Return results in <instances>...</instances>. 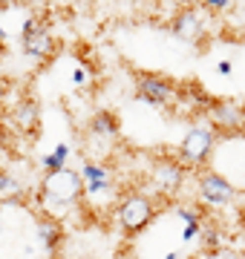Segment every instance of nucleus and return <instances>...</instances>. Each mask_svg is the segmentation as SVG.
<instances>
[{"label":"nucleus","instance_id":"39448f33","mask_svg":"<svg viewBox=\"0 0 245 259\" xmlns=\"http://www.w3.org/2000/svg\"><path fill=\"white\" fill-rule=\"evenodd\" d=\"M81 179H84V204H113L115 207V202L124 193L118 190L115 173L101 161H84Z\"/></svg>","mask_w":245,"mask_h":259},{"label":"nucleus","instance_id":"393cba45","mask_svg":"<svg viewBox=\"0 0 245 259\" xmlns=\"http://www.w3.org/2000/svg\"><path fill=\"white\" fill-rule=\"evenodd\" d=\"M242 112H245V98H242Z\"/></svg>","mask_w":245,"mask_h":259},{"label":"nucleus","instance_id":"aec40b11","mask_svg":"<svg viewBox=\"0 0 245 259\" xmlns=\"http://www.w3.org/2000/svg\"><path fill=\"white\" fill-rule=\"evenodd\" d=\"M217 72H219V75H225V78H228V75L234 72V64H231V61L225 58V61H219V64H217Z\"/></svg>","mask_w":245,"mask_h":259},{"label":"nucleus","instance_id":"423d86ee","mask_svg":"<svg viewBox=\"0 0 245 259\" xmlns=\"http://www.w3.org/2000/svg\"><path fill=\"white\" fill-rule=\"evenodd\" d=\"M188 164H182L179 158H156L147 170V185L161 202H173L182 193V187L188 182Z\"/></svg>","mask_w":245,"mask_h":259},{"label":"nucleus","instance_id":"ddd939ff","mask_svg":"<svg viewBox=\"0 0 245 259\" xmlns=\"http://www.w3.org/2000/svg\"><path fill=\"white\" fill-rule=\"evenodd\" d=\"M35 236H38V242L44 245V250L58 253V248H61V245H64V239H66L64 222H61V219H55V216L38 213V216H35Z\"/></svg>","mask_w":245,"mask_h":259},{"label":"nucleus","instance_id":"9d476101","mask_svg":"<svg viewBox=\"0 0 245 259\" xmlns=\"http://www.w3.org/2000/svg\"><path fill=\"white\" fill-rule=\"evenodd\" d=\"M168 29L179 40H185V44L202 47L208 40V35H211V15L202 6H179V9L173 12Z\"/></svg>","mask_w":245,"mask_h":259},{"label":"nucleus","instance_id":"f257e3e1","mask_svg":"<svg viewBox=\"0 0 245 259\" xmlns=\"http://www.w3.org/2000/svg\"><path fill=\"white\" fill-rule=\"evenodd\" d=\"M35 196H38V202L47 216L61 219V213H69L84 204V179H81V170L64 167V170H55V173H40Z\"/></svg>","mask_w":245,"mask_h":259},{"label":"nucleus","instance_id":"6ab92c4d","mask_svg":"<svg viewBox=\"0 0 245 259\" xmlns=\"http://www.w3.org/2000/svg\"><path fill=\"white\" fill-rule=\"evenodd\" d=\"M72 83H75V87H84L87 83V69L84 66H78L75 72H72Z\"/></svg>","mask_w":245,"mask_h":259},{"label":"nucleus","instance_id":"2eb2a0df","mask_svg":"<svg viewBox=\"0 0 245 259\" xmlns=\"http://www.w3.org/2000/svg\"><path fill=\"white\" fill-rule=\"evenodd\" d=\"M222 248H228L222 225L214 222V219H205L202 231H199V253H217V250H222Z\"/></svg>","mask_w":245,"mask_h":259},{"label":"nucleus","instance_id":"412c9836","mask_svg":"<svg viewBox=\"0 0 245 259\" xmlns=\"http://www.w3.org/2000/svg\"><path fill=\"white\" fill-rule=\"evenodd\" d=\"M0 15H3V6H0ZM0 44H9V32L3 26V20H0Z\"/></svg>","mask_w":245,"mask_h":259},{"label":"nucleus","instance_id":"9b49d317","mask_svg":"<svg viewBox=\"0 0 245 259\" xmlns=\"http://www.w3.org/2000/svg\"><path fill=\"white\" fill-rule=\"evenodd\" d=\"M208 124L217 130L219 136H245V112L242 104L231 101V98H217L214 107L205 112Z\"/></svg>","mask_w":245,"mask_h":259},{"label":"nucleus","instance_id":"f03ea898","mask_svg":"<svg viewBox=\"0 0 245 259\" xmlns=\"http://www.w3.org/2000/svg\"><path fill=\"white\" fill-rule=\"evenodd\" d=\"M121 139V121L113 110H98L87 118L84 127V161H101L107 164V158L113 153V147Z\"/></svg>","mask_w":245,"mask_h":259},{"label":"nucleus","instance_id":"20e7f679","mask_svg":"<svg viewBox=\"0 0 245 259\" xmlns=\"http://www.w3.org/2000/svg\"><path fill=\"white\" fill-rule=\"evenodd\" d=\"M217 141H219V133L208 121H193L188 127V133L182 136L179 141V150H176V158L182 164L193 167V170H205L214 150H217Z\"/></svg>","mask_w":245,"mask_h":259},{"label":"nucleus","instance_id":"a211bd4d","mask_svg":"<svg viewBox=\"0 0 245 259\" xmlns=\"http://www.w3.org/2000/svg\"><path fill=\"white\" fill-rule=\"evenodd\" d=\"M9 90H12V83L6 75H0V110H3V104H6V98H9Z\"/></svg>","mask_w":245,"mask_h":259},{"label":"nucleus","instance_id":"7ed1b4c3","mask_svg":"<svg viewBox=\"0 0 245 259\" xmlns=\"http://www.w3.org/2000/svg\"><path fill=\"white\" fill-rule=\"evenodd\" d=\"M156 213H159V202L144 190H124L113 207L115 225L121 228L124 236H139L142 231H147Z\"/></svg>","mask_w":245,"mask_h":259},{"label":"nucleus","instance_id":"5701e85b","mask_svg":"<svg viewBox=\"0 0 245 259\" xmlns=\"http://www.w3.org/2000/svg\"><path fill=\"white\" fill-rule=\"evenodd\" d=\"M239 225H242V228H245V202L239 204Z\"/></svg>","mask_w":245,"mask_h":259},{"label":"nucleus","instance_id":"f3484780","mask_svg":"<svg viewBox=\"0 0 245 259\" xmlns=\"http://www.w3.org/2000/svg\"><path fill=\"white\" fill-rule=\"evenodd\" d=\"M196 259H245L242 250H234V248H222L217 253H199Z\"/></svg>","mask_w":245,"mask_h":259},{"label":"nucleus","instance_id":"4468645a","mask_svg":"<svg viewBox=\"0 0 245 259\" xmlns=\"http://www.w3.org/2000/svg\"><path fill=\"white\" fill-rule=\"evenodd\" d=\"M29 193V187L23 185V179L9 170V167L0 164V204H15V202H23Z\"/></svg>","mask_w":245,"mask_h":259},{"label":"nucleus","instance_id":"a878e982","mask_svg":"<svg viewBox=\"0 0 245 259\" xmlns=\"http://www.w3.org/2000/svg\"><path fill=\"white\" fill-rule=\"evenodd\" d=\"M242 253H245V250H242Z\"/></svg>","mask_w":245,"mask_h":259},{"label":"nucleus","instance_id":"6e6552de","mask_svg":"<svg viewBox=\"0 0 245 259\" xmlns=\"http://www.w3.org/2000/svg\"><path fill=\"white\" fill-rule=\"evenodd\" d=\"M133 90H136L139 101L150 104L156 110H170L179 101V87L173 83V78L161 72H136L133 75Z\"/></svg>","mask_w":245,"mask_h":259},{"label":"nucleus","instance_id":"4be33fe9","mask_svg":"<svg viewBox=\"0 0 245 259\" xmlns=\"http://www.w3.org/2000/svg\"><path fill=\"white\" fill-rule=\"evenodd\" d=\"M165 259H182V253H179V250H168V253H165Z\"/></svg>","mask_w":245,"mask_h":259},{"label":"nucleus","instance_id":"0eeeda50","mask_svg":"<svg viewBox=\"0 0 245 259\" xmlns=\"http://www.w3.org/2000/svg\"><path fill=\"white\" fill-rule=\"evenodd\" d=\"M20 52L35 61V64L47 66L52 58L58 55V40L52 35V29L40 18H26L20 26Z\"/></svg>","mask_w":245,"mask_h":259},{"label":"nucleus","instance_id":"b1692460","mask_svg":"<svg viewBox=\"0 0 245 259\" xmlns=\"http://www.w3.org/2000/svg\"><path fill=\"white\" fill-rule=\"evenodd\" d=\"M3 61H6V44H0V66H3Z\"/></svg>","mask_w":245,"mask_h":259},{"label":"nucleus","instance_id":"f8f14e48","mask_svg":"<svg viewBox=\"0 0 245 259\" xmlns=\"http://www.w3.org/2000/svg\"><path fill=\"white\" fill-rule=\"evenodd\" d=\"M6 121H9V127L20 136H38L40 133V104L32 98V95H23L18 101L9 107L6 112Z\"/></svg>","mask_w":245,"mask_h":259},{"label":"nucleus","instance_id":"dca6fc26","mask_svg":"<svg viewBox=\"0 0 245 259\" xmlns=\"http://www.w3.org/2000/svg\"><path fill=\"white\" fill-rule=\"evenodd\" d=\"M202 9H205L208 15H222V12L234 9V3H231V0H205V3H202Z\"/></svg>","mask_w":245,"mask_h":259},{"label":"nucleus","instance_id":"1a4fd4ad","mask_svg":"<svg viewBox=\"0 0 245 259\" xmlns=\"http://www.w3.org/2000/svg\"><path fill=\"white\" fill-rule=\"evenodd\" d=\"M196 199L199 207H208V210H222V207H231L239 199V190H236L231 182H228L222 173L217 170H199L196 173Z\"/></svg>","mask_w":245,"mask_h":259}]
</instances>
